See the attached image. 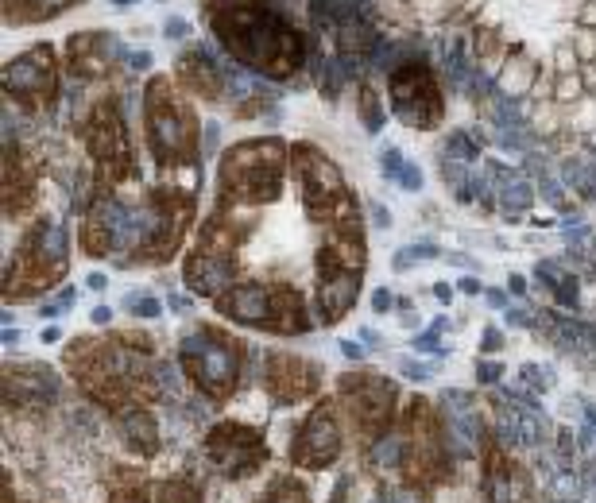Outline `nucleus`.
Here are the masks:
<instances>
[{"mask_svg":"<svg viewBox=\"0 0 596 503\" xmlns=\"http://www.w3.org/2000/svg\"><path fill=\"white\" fill-rule=\"evenodd\" d=\"M395 503H411V500H395Z\"/></svg>","mask_w":596,"mask_h":503,"instance_id":"62","label":"nucleus"},{"mask_svg":"<svg viewBox=\"0 0 596 503\" xmlns=\"http://www.w3.org/2000/svg\"><path fill=\"white\" fill-rule=\"evenodd\" d=\"M4 345H20V329L16 326H4Z\"/></svg>","mask_w":596,"mask_h":503,"instance_id":"56","label":"nucleus"},{"mask_svg":"<svg viewBox=\"0 0 596 503\" xmlns=\"http://www.w3.org/2000/svg\"><path fill=\"white\" fill-rule=\"evenodd\" d=\"M499 375H503V364H499V360H480V364H477V379H480V384H499Z\"/></svg>","mask_w":596,"mask_h":503,"instance_id":"37","label":"nucleus"},{"mask_svg":"<svg viewBox=\"0 0 596 503\" xmlns=\"http://www.w3.org/2000/svg\"><path fill=\"white\" fill-rule=\"evenodd\" d=\"M573 453H577L573 434H569V430H561V434H557V457H561V464H566V469H569V461H573Z\"/></svg>","mask_w":596,"mask_h":503,"instance_id":"39","label":"nucleus"},{"mask_svg":"<svg viewBox=\"0 0 596 503\" xmlns=\"http://www.w3.org/2000/svg\"><path fill=\"white\" fill-rule=\"evenodd\" d=\"M120 426H124L128 445H132L136 453L151 457L159 449V426H155V418L147 415L144 406H128L124 415H120Z\"/></svg>","mask_w":596,"mask_h":503,"instance_id":"18","label":"nucleus"},{"mask_svg":"<svg viewBox=\"0 0 596 503\" xmlns=\"http://www.w3.org/2000/svg\"><path fill=\"white\" fill-rule=\"evenodd\" d=\"M287 167L283 139L236 144L221 163V201H271L279 197Z\"/></svg>","mask_w":596,"mask_h":503,"instance_id":"2","label":"nucleus"},{"mask_svg":"<svg viewBox=\"0 0 596 503\" xmlns=\"http://www.w3.org/2000/svg\"><path fill=\"white\" fill-rule=\"evenodd\" d=\"M294 175L302 182V194H306V206H310L314 217H329L345 206V178L341 170L333 167L329 159L322 155L318 148L310 144H298L294 148Z\"/></svg>","mask_w":596,"mask_h":503,"instance_id":"7","label":"nucleus"},{"mask_svg":"<svg viewBox=\"0 0 596 503\" xmlns=\"http://www.w3.org/2000/svg\"><path fill=\"white\" fill-rule=\"evenodd\" d=\"M4 93L20 101H47L55 93V59L50 47H35L4 70Z\"/></svg>","mask_w":596,"mask_h":503,"instance_id":"12","label":"nucleus"},{"mask_svg":"<svg viewBox=\"0 0 596 503\" xmlns=\"http://www.w3.org/2000/svg\"><path fill=\"white\" fill-rule=\"evenodd\" d=\"M147 132L159 163H190L198 159V117L178 101L166 78L147 81Z\"/></svg>","mask_w":596,"mask_h":503,"instance_id":"4","label":"nucleus"},{"mask_svg":"<svg viewBox=\"0 0 596 503\" xmlns=\"http://www.w3.org/2000/svg\"><path fill=\"white\" fill-rule=\"evenodd\" d=\"M120 306H124L128 314H136V317H159V314H163V306H159V298L144 295V290H128Z\"/></svg>","mask_w":596,"mask_h":503,"instance_id":"24","label":"nucleus"},{"mask_svg":"<svg viewBox=\"0 0 596 503\" xmlns=\"http://www.w3.org/2000/svg\"><path fill=\"white\" fill-rule=\"evenodd\" d=\"M391 97H395V112L403 124L411 128H434L441 117V101H438V86H434L430 70L422 62H403L391 74Z\"/></svg>","mask_w":596,"mask_h":503,"instance_id":"8","label":"nucleus"},{"mask_svg":"<svg viewBox=\"0 0 596 503\" xmlns=\"http://www.w3.org/2000/svg\"><path fill=\"white\" fill-rule=\"evenodd\" d=\"M403 163H407V159H403L399 148H383L380 151V170H383V178H391V182H395V175H399Z\"/></svg>","mask_w":596,"mask_h":503,"instance_id":"34","label":"nucleus"},{"mask_svg":"<svg viewBox=\"0 0 596 503\" xmlns=\"http://www.w3.org/2000/svg\"><path fill=\"white\" fill-rule=\"evenodd\" d=\"M596 442V426H581V434H577V445H581V449H588V445H593Z\"/></svg>","mask_w":596,"mask_h":503,"instance_id":"50","label":"nucleus"},{"mask_svg":"<svg viewBox=\"0 0 596 503\" xmlns=\"http://www.w3.org/2000/svg\"><path fill=\"white\" fill-rule=\"evenodd\" d=\"M166 306L175 310V314H182V310H190V306H194V298H182V295H171V302H166Z\"/></svg>","mask_w":596,"mask_h":503,"instance_id":"53","label":"nucleus"},{"mask_svg":"<svg viewBox=\"0 0 596 503\" xmlns=\"http://www.w3.org/2000/svg\"><path fill=\"white\" fill-rule=\"evenodd\" d=\"M438 256H441V248H438V244H430V240H419V244L399 248V252L391 256V267H395V271H407V267L426 264V259H438Z\"/></svg>","mask_w":596,"mask_h":503,"instance_id":"21","label":"nucleus"},{"mask_svg":"<svg viewBox=\"0 0 596 503\" xmlns=\"http://www.w3.org/2000/svg\"><path fill=\"white\" fill-rule=\"evenodd\" d=\"M457 290H461V295H472V298H477V295H484V283L477 279V271H469V275L457 279Z\"/></svg>","mask_w":596,"mask_h":503,"instance_id":"40","label":"nucleus"},{"mask_svg":"<svg viewBox=\"0 0 596 503\" xmlns=\"http://www.w3.org/2000/svg\"><path fill=\"white\" fill-rule=\"evenodd\" d=\"M59 337H62V333H59V329H55V326H50L47 333H43V341H47V345H55V341H59Z\"/></svg>","mask_w":596,"mask_h":503,"instance_id":"60","label":"nucleus"},{"mask_svg":"<svg viewBox=\"0 0 596 503\" xmlns=\"http://www.w3.org/2000/svg\"><path fill=\"white\" fill-rule=\"evenodd\" d=\"M89 322H93V326H108V322H113V310H108V306H93V310H89Z\"/></svg>","mask_w":596,"mask_h":503,"instance_id":"47","label":"nucleus"},{"mask_svg":"<svg viewBox=\"0 0 596 503\" xmlns=\"http://www.w3.org/2000/svg\"><path fill=\"white\" fill-rule=\"evenodd\" d=\"M530 206H535V186L519 175H503V182H499V209L503 213H523Z\"/></svg>","mask_w":596,"mask_h":503,"instance_id":"19","label":"nucleus"},{"mask_svg":"<svg viewBox=\"0 0 596 503\" xmlns=\"http://www.w3.org/2000/svg\"><path fill=\"white\" fill-rule=\"evenodd\" d=\"M550 295H554L557 302H561V306H569V310L581 306V283H577V275H569V271H566L561 279H557V286L550 290Z\"/></svg>","mask_w":596,"mask_h":503,"instance_id":"26","label":"nucleus"},{"mask_svg":"<svg viewBox=\"0 0 596 503\" xmlns=\"http://www.w3.org/2000/svg\"><path fill=\"white\" fill-rule=\"evenodd\" d=\"M264 434L252 430V426H240V422H225V426H213L206 437V457L221 476L229 480H240V476L256 473L260 461H264Z\"/></svg>","mask_w":596,"mask_h":503,"instance_id":"6","label":"nucleus"},{"mask_svg":"<svg viewBox=\"0 0 596 503\" xmlns=\"http://www.w3.org/2000/svg\"><path fill=\"white\" fill-rule=\"evenodd\" d=\"M445 259H450V264H457V267H472V271H477V259H469L465 252H445Z\"/></svg>","mask_w":596,"mask_h":503,"instance_id":"52","label":"nucleus"},{"mask_svg":"<svg viewBox=\"0 0 596 503\" xmlns=\"http://www.w3.org/2000/svg\"><path fill=\"white\" fill-rule=\"evenodd\" d=\"M337 457H341V426H337L329 403H318V411L302 422L291 445V464L294 469H329Z\"/></svg>","mask_w":596,"mask_h":503,"instance_id":"10","label":"nucleus"},{"mask_svg":"<svg viewBox=\"0 0 596 503\" xmlns=\"http://www.w3.org/2000/svg\"><path fill=\"white\" fill-rule=\"evenodd\" d=\"M86 286H89V290H105V286H108V275H101V271H93V275L86 279Z\"/></svg>","mask_w":596,"mask_h":503,"instance_id":"55","label":"nucleus"},{"mask_svg":"<svg viewBox=\"0 0 596 503\" xmlns=\"http://www.w3.org/2000/svg\"><path fill=\"white\" fill-rule=\"evenodd\" d=\"M399 322H403V329H419V314H414V310H411V314H403Z\"/></svg>","mask_w":596,"mask_h":503,"instance_id":"58","label":"nucleus"},{"mask_svg":"<svg viewBox=\"0 0 596 503\" xmlns=\"http://www.w3.org/2000/svg\"><path fill=\"white\" fill-rule=\"evenodd\" d=\"M391 306H395V295H391L387 286H380V290L372 295V310H376V314H387Z\"/></svg>","mask_w":596,"mask_h":503,"instance_id":"43","label":"nucleus"},{"mask_svg":"<svg viewBox=\"0 0 596 503\" xmlns=\"http://www.w3.org/2000/svg\"><path fill=\"white\" fill-rule=\"evenodd\" d=\"M128 70H132V74L151 70V50H132V55H128Z\"/></svg>","mask_w":596,"mask_h":503,"instance_id":"42","label":"nucleus"},{"mask_svg":"<svg viewBox=\"0 0 596 503\" xmlns=\"http://www.w3.org/2000/svg\"><path fill=\"white\" fill-rule=\"evenodd\" d=\"M585 422L596 426V406H588V403H585Z\"/></svg>","mask_w":596,"mask_h":503,"instance_id":"61","label":"nucleus"},{"mask_svg":"<svg viewBox=\"0 0 596 503\" xmlns=\"http://www.w3.org/2000/svg\"><path fill=\"white\" fill-rule=\"evenodd\" d=\"M182 368L206 399H229L240 379V353L225 333L198 329L182 341Z\"/></svg>","mask_w":596,"mask_h":503,"instance_id":"5","label":"nucleus"},{"mask_svg":"<svg viewBox=\"0 0 596 503\" xmlns=\"http://www.w3.org/2000/svg\"><path fill=\"white\" fill-rule=\"evenodd\" d=\"M484 298H488L492 310H508V295H503V290H496V286H492V290H484Z\"/></svg>","mask_w":596,"mask_h":503,"instance_id":"46","label":"nucleus"},{"mask_svg":"<svg viewBox=\"0 0 596 503\" xmlns=\"http://www.w3.org/2000/svg\"><path fill=\"white\" fill-rule=\"evenodd\" d=\"M89 151L97 159L101 167H108L113 175H124L132 167V144H128V132H124V120H120L117 105L105 101L93 120H89Z\"/></svg>","mask_w":596,"mask_h":503,"instance_id":"11","label":"nucleus"},{"mask_svg":"<svg viewBox=\"0 0 596 503\" xmlns=\"http://www.w3.org/2000/svg\"><path fill=\"white\" fill-rule=\"evenodd\" d=\"M361 341H364L368 348H380V345H383V333H376L372 326H364V329H361Z\"/></svg>","mask_w":596,"mask_h":503,"instance_id":"48","label":"nucleus"},{"mask_svg":"<svg viewBox=\"0 0 596 503\" xmlns=\"http://www.w3.org/2000/svg\"><path fill=\"white\" fill-rule=\"evenodd\" d=\"M356 295H361V271H329V275H318V310H322L325 326H333V322L356 302Z\"/></svg>","mask_w":596,"mask_h":503,"instance_id":"15","label":"nucleus"},{"mask_svg":"<svg viewBox=\"0 0 596 503\" xmlns=\"http://www.w3.org/2000/svg\"><path fill=\"white\" fill-rule=\"evenodd\" d=\"M434 298H438V302H453V286L450 283H434Z\"/></svg>","mask_w":596,"mask_h":503,"instance_id":"54","label":"nucleus"},{"mask_svg":"<svg viewBox=\"0 0 596 503\" xmlns=\"http://www.w3.org/2000/svg\"><path fill=\"white\" fill-rule=\"evenodd\" d=\"M182 275L194 295H217L233 279V256H217V252H202L198 248V252H190Z\"/></svg>","mask_w":596,"mask_h":503,"instance_id":"17","label":"nucleus"},{"mask_svg":"<svg viewBox=\"0 0 596 503\" xmlns=\"http://www.w3.org/2000/svg\"><path fill=\"white\" fill-rule=\"evenodd\" d=\"M519 375H523V384H527V387H535V395H542L550 384H554L550 368H538V364H523V368H519Z\"/></svg>","mask_w":596,"mask_h":503,"instance_id":"28","label":"nucleus"},{"mask_svg":"<svg viewBox=\"0 0 596 503\" xmlns=\"http://www.w3.org/2000/svg\"><path fill=\"white\" fill-rule=\"evenodd\" d=\"M267 387L279 403H294V399H306V395L318 391V368L298 360L291 353H275L271 356V372H267Z\"/></svg>","mask_w":596,"mask_h":503,"instance_id":"13","label":"nucleus"},{"mask_svg":"<svg viewBox=\"0 0 596 503\" xmlns=\"http://www.w3.org/2000/svg\"><path fill=\"white\" fill-rule=\"evenodd\" d=\"M213 31L236 59H244L256 74L267 78H287L302 62V39L279 12L264 4L229 0L225 12H213Z\"/></svg>","mask_w":596,"mask_h":503,"instance_id":"1","label":"nucleus"},{"mask_svg":"<svg viewBox=\"0 0 596 503\" xmlns=\"http://www.w3.org/2000/svg\"><path fill=\"white\" fill-rule=\"evenodd\" d=\"M264 503H310V492L294 480H279L271 492L264 495Z\"/></svg>","mask_w":596,"mask_h":503,"instance_id":"25","label":"nucleus"},{"mask_svg":"<svg viewBox=\"0 0 596 503\" xmlns=\"http://www.w3.org/2000/svg\"><path fill=\"white\" fill-rule=\"evenodd\" d=\"M585 237H588V228L581 225V221H577V225H569V228H566V240H569V244H581V240H585Z\"/></svg>","mask_w":596,"mask_h":503,"instance_id":"49","label":"nucleus"},{"mask_svg":"<svg viewBox=\"0 0 596 503\" xmlns=\"http://www.w3.org/2000/svg\"><path fill=\"white\" fill-rule=\"evenodd\" d=\"M368 461H372V469H399L403 464V437H395V434L376 437Z\"/></svg>","mask_w":596,"mask_h":503,"instance_id":"20","label":"nucleus"},{"mask_svg":"<svg viewBox=\"0 0 596 503\" xmlns=\"http://www.w3.org/2000/svg\"><path fill=\"white\" fill-rule=\"evenodd\" d=\"M62 310H66V302H43V306H39V317H50V322H55Z\"/></svg>","mask_w":596,"mask_h":503,"instance_id":"51","label":"nucleus"},{"mask_svg":"<svg viewBox=\"0 0 596 503\" xmlns=\"http://www.w3.org/2000/svg\"><path fill=\"white\" fill-rule=\"evenodd\" d=\"M484 495H488V503H508L511 500L508 469L499 464V457H492V461H488V473H484Z\"/></svg>","mask_w":596,"mask_h":503,"instance_id":"23","label":"nucleus"},{"mask_svg":"<svg viewBox=\"0 0 596 503\" xmlns=\"http://www.w3.org/2000/svg\"><path fill=\"white\" fill-rule=\"evenodd\" d=\"M361 117H364V128L368 132H380L383 128V109L372 89H361Z\"/></svg>","mask_w":596,"mask_h":503,"instance_id":"27","label":"nucleus"},{"mask_svg":"<svg viewBox=\"0 0 596 503\" xmlns=\"http://www.w3.org/2000/svg\"><path fill=\"white\" fill-rule=\"evenodd\" d=\"M411 348H414V353H434V356H450V345H441V341H438V333H434V329H426V333L411 337Z\"/></svg>","mask_w":596,"mask_h":503,"instance_id":"31","label":"nucleus"},{"mask_svg":"<svg viewBox=\"0 0 596 503\" xmlns=\"http://www.w3.org/2000/svg\"><path fill=\"white\" fill-rule=\"evenodd\" d=\"M217 128H221V124H206V144H209V151L217 148Z\"/></svg>","mask_w":596,"mask_h":503,"instance_id":"57","label":"nucleus"},{"mask_svg":"<svg viewBox=\"0 0 596 503\" xmlns=\"http://www.w3.org/2000/svg\"><path fill=\"white\" fill-rule=\"evenodd\" d=\"M364 353H368V345H361V341H341L345 360H364Z\"/></svg>","mask_w":596,"mask_h":503,"instance_id":"44","label":"nucleus"},{"mask_svg":"<svg viewBox=\"0 0 596 503\" xmlns=\"http://www.w3.org/2000/svg\"><path fill=\"white\" fill-rule=\"evenodd\" d=\"M217 310L229 322L240 326H264L275 333H306L310 317L298 290L291 286H267V283H236L225 295H217Z\"/></svg>","mask_w":596,"mask_h":503,"instance_id":"3","label":"nucleus"},{"mask_svg":"<svg viewBox=\"0 0 596 503\" xmlns=\"http://www.w3.org/2000/svg\"><path fill=\"white\" fill-rule=\"evenodd\" d=\"M399 375H403V379H411V384H422V379H430V375H434V368L422 364V360L403 356V360H399Z\"/></svg>","mask_w":596,"mask_h":503,"instance_id":"32","label":"nucleus"},{"mask_svg":"<svg viewBox=\"0 0 596 503\" xmlns=\"http://www.w3.org/2000/svg\"><path fill=\"white\" fill-rule=\"evenodd\" d=\"M368 217H372V225L380 228V233H387L395 221H391V209L387 206H380V201H368Z\"/></svg>","mask_w":596,"mask_h":503,"instance_id":"36","label":"nucleus"},{"mask_svg":"<svg viewBox=\"0 0 596 503\" xmlns=\"http://www.w3.org/2000/svg\"><path fill=\"white\" fill-rule=\"evenodd\" d=\"M480 348H484V353H499V348H503V329L488 326V329H484V337H480Z\"/></svg>","mask_w":596,"mask_h":503,"instance_id":"38","label":"nucleus"},{"mask_svg":"<svg viewBox=\"0 0 596 503\" xmlns=\"http://www.w3.org/2000/svg\"><path fill=\"white\" fill-rule=\"evenodd\" d=\"M59 395V375L50 368H23V372H4V403H50Z\"/></svg>","mask_w":596,"mask_h":503,"instance_id":"14","label":"nucleus"},{"mask_svg":"<svg viewBox=\"0 0 596 503\" xmlns=\"http://www.w3.org/2000/svg\"><path fill=\"white\" fill-rule=\"evenodd\" d=\"M503 326L508 329H535V317H530L527 310L511 306V310H503Z\"/></svg>","mask_w":596,"mask_h":503,"instance_id":"35","label":"nucleus"},{"mask_svg":"<svg viewBox=\"0 0 596 503\" xmlns=\"http://www.w3.org/2000/svg\"><path fill=\"white\" fill-rule=\"evenodd\" d=\"M554 495H557L561 503H577V500H581V480H577V476L557 473V476H554Z\"/></svg>","mask_w":596,"mask_h":503,"instance_id":"29","label":"nucleus"},{"mask_svg":"<svg viewBox=\"0 0 596 503\" xmlns=\"http://www.w3.org/2000/svg\"><path fill=\"white\" fill-rule=\"evenodd\" d=\"M508 290H511V295H519V298H523V295L530 290V283H527L523 275H519V271H511V275H508Z\"/></svg>","mask_w":596,"mask_h":503,"instance_id":"45","label":"nucleus"},{"mask_svg":"<svg viewBox=\"0 0 596 503\" xmlns=\"http://www.w3.org/2000/svg\"><path fill=\"white\" fill-rule=\"evenodd\" d=\"M445 159H453V163H465V167H472L480 159V144L472 139V132H453L450 139H445Z\"/></svg>","mask_w":596,"mask_h":503,"instance_id":"22","label":"nucleus"},{"mask_svg":"<svg viewBox=\"0 0 596 503\" xmlns=\"http://www.w3.org/2000/svg\"><path fill=\"white\" fill-rule=\"evenodd\" d=\"M159 503H198V495L186 484H163L159 488Z\"/></svg>","mask_w":596,"mask_h":503,"instance_id":"33","label":"nucleus"},{"mask_svg":"<svg viewBox=\"0 0 596 503\" xmlns=\"http://www.w3.org/2000/svg\"><path fill=\"white\" fill-rule=\"evenodd\" d=\"M341 395H345V403H349L352 422L361 426L372 442L391 426V415H395V411H391V406H395V387H391L387 379H380V375H372V372H352L341 379Z\"/></svg>","mask_w":596,"mask_h":503,"instance_id":"9","label":"nucleus"},{"mask_svg":"<svg viewBox=\"0 0 596 503\" xmlns=\"http://www.w3.org/2000/svg\"><path fill=\"white\" fill-rule=\"evenodd\" d=\"M163 35L166 39H186V35H190V23L178 20V16H171V20L163 23Z\"/></svg>","mask_w":596,"mask_h":503,"instance_id":"41","label":"nucleus"},{"mask_svg":"<svg viewBox=\"0 0 596 503\" xmlns=\"http://www.w3.org/2000/svg\"><path fill=\"white\" fill-rule=\"evenodd\" d=\"M395 182H399L403 190H411V194H419L426 178H422V167H419V163H411V159H407V163L399 167V175H395Z\"/></svg>","mask_w":596,"mask_h":503,"instance_id":"30","label":"nucleus"},{"mask_svg":"<svg viewBox=\"0 0 596 503\" xmlns=\"http://www.w3.org/2000/svg\"><path fill=\"white\" fill-rule=\"evenodd\" d=\"M120 39L113 31H81L78 39H70V66L78 74H97L108 66V59L120 55Z\"/></svg>","mask_w":596,"mask_h":503,"instance_id":"16","label":"nucleus"},{"mask_svg":"<svg viewBox=\"0 0 596 503\" xmlns=\"http://www.w3.org/2000/svg\"><path fill=\"white\" fill-rule=\"evenodd\" d=\"M108 4H113L117 12H124V8H132V4H140V0H108Z\"/></svg>","mask_w":596,"mask_h":503,"instance_id":"59","label":"nucleus"}]
</instances>
